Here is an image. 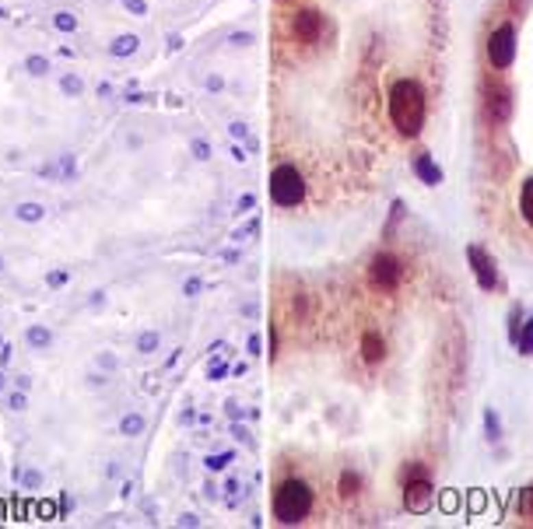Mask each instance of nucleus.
<instances>
[{
  "instance_id": "3",
  "label": "nucleus",
  "mask_w": 533,
  "mask_h": 529,
  "mask_svg": "<svg viewBox=\"0 0 533 529\" xmlns=\"http://www.w3.org/2000/svg\"><path fill=\"white\" fill-rule=\"evenodd\" d=\"M470 196L498 246L533 256V0H488L478 25Z\"/></svg>"
},
{
  "instance_id": "2",
  "label": "nucleus",
  "mask_w": 533,
  "mask_h": 529,
  "mask_svg": "<svg viewBox=\"0 0 533 529\" xmlns=\"http://www.w3.org/2000/svg\"><path fill=\"white\" fill-rule=\"evenodd\" d=\"M449 0H271V196L319 221L365 207L435 127Z\"/></svg>"
},
{
  "instance_id": "1",
  "label": "nucleus",
  "mask_w": 533,
  "mask_h": 529,
  "mask_svg": "<svg viewBox=\"0 0 533 529\" xmlns=\"http://www.w3.org/2000/svg\"><path fill=\"white\" fill-rule=\"evenodd\" d=\"M467 291L432 235L393 224L274 295L271 365L291 382L277 456L281 526H365L425 512L467 386Z\"/></svg>"
}]
</instances>
